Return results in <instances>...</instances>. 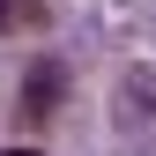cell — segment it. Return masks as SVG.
<instances>
[{
    "label": "cell",
    "instance_id": "7a4b0ae2",
    "mask_svg": "<svg viewBox=\"0 0 156 156\" xmlns=\"http://www.w3.org/2000/svg\"><path fill=\"white\" fill-rule=\"evenodd\" d=\"M126 104H134V112H141V119H149V126H156V82H126Z\"/></svg>",
    "mask_w": 156,
    "mask_h": 156
},
{
    "label": "cell",
    "instance_id": "277c9868",
    "mask_svg": "<svg viewBox=\"0 0 156 156\" xmlns=\"http://www.w3.org/2000/svg\"><path fill=\"white\" fill-rule=\"evenodd\" d=\"M0 156H45V149H0Z\"/></svg>",
    "mask_w": 156,
    "mask_h": 156
},
{
    "label": "cell",
    "instance_id": "6da1fadb",
    "mask_svg": "<svg viewBox=\"0 0 156 156\" xmlns=\"http://www.w3.org/2000/svg\"><path fill=\"white\" fill-rule=\"evenodd\" d=\"M60 97H67V60H30L23 89H15V119H23V126H45L52 112H60Z\"/></svg>",
    "mask_w": 156,
    "mask_h": 156
},
{
    "label": "cell",
    "instance_id": "3957f363",
    "mask_svg": "<svg viewBox=\"0 0 156 156\" xmlns=\"http://www.w3.org/2000/svg\"><path fill=\"white\" fill-rule=\"evenodd\" d=\"M37 15V0H0V30H15V23H30Z\"/></svg>",
    "mask_w": 156,
    "mask_h": 156
}]
</instances>
